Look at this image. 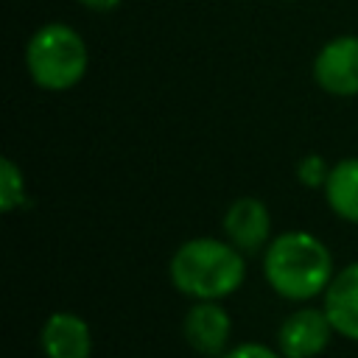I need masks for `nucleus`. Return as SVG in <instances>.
<instances>
[{"label":"nucleus","instance_id":"4","mask_svg":"<svg viewBox=\"0 0 358 358\" xmlns=\"http://www.w3.org/2000/svg\"><path fill=\"white\" fill-rule=\"evenodd\" d=\"M313 78L330 95H358V36L344 34L324 42L313 59Z\"/></svg>","mask_w":358,"mask_h":358},{"label":"nucleus","instance_id":"12","mask_svg":"<svg viewBox=\"0 0 358 358\" xmlns=\"http://www.w3.org/2000/svg\"><path fill=\"white\" fill-rule=\"evenodd\" d=\"M296 176H299V182H302L305 187H319V185H324V182H327L330 168L324 165V159H322L319 154H308V157L299 162Z\"/></svg>","mask_w":358,"mask_h":358},{"label":"nucleus","instance_id":"14","mask_svg":"<svg viewBox=\"0 0 358 358\" xmlns=\"http://www.w3.org/2000/svg\"><path fill=\"white\" fill-rule=\"evenodd\" d=\"M81 6H87L90 11H112L120 6V0H78Z\"/></svg>","mask_w":358,"mask_h":358},{"label":"nucleus","instance_id":"13","mask_svg":"<svg viewBox=\"0 0 358 358\" xmlns=\"http://www.w3.org/2000/svg\"><path fill=\"white\" fill-rule=\"evenodd\" d=\"M224 358H285V355H277L266 344H241V347L224 352Z\"/></svg>","mask_w":358,"mask_h":358},{"label":"nucleus","instance_id":"7","mask_svg":"<svg viewBox=\"0 0 358 358\" xmlns=\"http://www.w3.org/2000/svg\"><path fill=\"white\" fill-rule=\"evenodd\" d=\"M185 338L201 355H221L229 341V316L215 299H199L185 316Z\"/></svg>","mask_w":358,"mask_h":358},{"label":"nucleus","instance_id":"1","mask_svg":"<svg viewBox=\"0 0 358 358\" xmlns=\"http://www.w3.org/2000/svg\"><path fill=\"white\" fill-rule=\"evenodd\" d=\"M263 274L282 299L305 302L330 285L333 255L310 232H282L268 243Z\"/></svg>","mask_w":358,"mask_h":358},{"label":"nucleus","instance_id":"3","mask_svg":"<svg viewBox=\"0 0 358 358\" xmlns=\"http://www.w3.org/2000/svg\"><path fill=\"white\" fill-rule=\"evenodd\" d=\"M25 67L36 87L62 92L87 76L90 50L76 28L64 22H48L36 28L25 45Z\"/></svg>","mask_w":358,"mask_h":358},{"label":"nucleus","instance_id":"6","mask_svg":"<svg viewBox=\"0 0 358 358\" xmlns=\"http://www.w3.org/2000/svg\"><path fill=\"white\" fill-rule=\"evenodd\" d=\"M268 229H271L268 207L255 196L235 199L224 213V232L229 243H235L243 255L260 252V246H266L268 241Z\"/></svg>","mask_w":358,"mask_h":358},{"label":"nucleus","instance_id":"10","mask_svg":"<svg viewBox=\"0 0 358 358\" xmlns=\"http://www.w3.org/2000/svg\"><path fill=\"white\" fill-rule=\"evenodd\" d=\"M324 196L336 215L358 224V157H347L330 168Z\"/></svg>","mask_w":358,"mask_h":358},{"label":"nucleus","instance_id":"11","mask_svg":"<svg viewBox=\"0 0 358 358\" xmlns=\"http://www.w3.org/2000/svg\"><path fill=\"white\" fill-rule=\"evenodd\" d=\"M25 199V182H22V171L17 168L14 159L3 157L0 159V210L11 213L17 207H22Z\"/></svg>","mask_w":358,"mask_h":358},{"label":"nucleus","instance_id":"5","mask_svg":"<svg viewBox=\"0 0 358 358\" xmlns=\"http://www.w3.org/2000/svg\"><path fill=\"white\" fill-rule=\"evenodd\" d=\"M333 330L336 327L324 310L302 308L280 324L277 344H280V352L285 358H313L327 347Z\"/></svg>","mask_w":358,"mask_h":358},{"label":"nucleus","instance_id":"9","mask_svg":"<svg viewBox=\"0 0 358 358\" xmlns=\"http://www.w3.org/2000/svg\"><path fill=\"white\" fill-rule=\"evenodd\" d=\"M324 313L336 333L358 341V260L333 274L330 285L324 288Z\"/></svg>","mask_w":358,"mask_h":358},{"label":"nucleus","instance_id":"2","mask_svg":"<svg viewBox=\"0 0 358 358\" xmlns=\"http://www.w3.org/2000/svg\"><path fill=\"white\" fill-rule=\"evenodd\" d=\"M171 282L193 299H224L235 294L246 277L243 252L218 238H193L171 257Z\"/></svg>","mask_w":358,"mask_h":358},{"label":"nucleus","instance_id":"8","mask_svg":"<svg viewBox=\"0 0 358 358\" xmlns=\"http://www.w3.org/2000/svg\"><path fill=\"white\" fill-rule=\"evenodd\" d=\"M39 341L48 358H90L92 352L90 324L67 310L50 313V319L42 324Z\"/></svg>","mask_w":358,"mask_h":358}]
</instances>
